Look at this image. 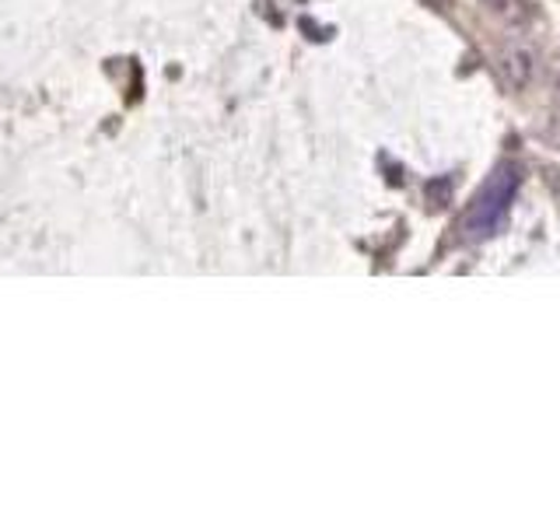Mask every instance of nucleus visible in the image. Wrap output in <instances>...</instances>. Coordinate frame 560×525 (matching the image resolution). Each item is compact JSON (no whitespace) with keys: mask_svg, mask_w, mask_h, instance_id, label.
<instances>
[{"mask_svg":"<svg viewBox=\"0 0 560 525\" xmlns=\"http://www.w3.org/2000/svg\"><path fill=\"white\" fill-rule=\"evenodd\" d=\"M518 186H522V165H515V162L498 165L494 175L483 183V189L472 197L466 218L459 224L463 235L469 242H483L490 235H498L504 218H508V210H512V203H515Z\"/></svg>","mask_w":560,"mask_h":525,"instance_id":"nucleus-1","label":"nucleus"}]
</instances>
